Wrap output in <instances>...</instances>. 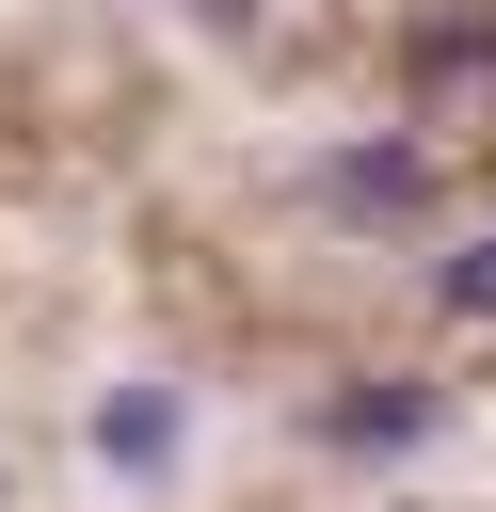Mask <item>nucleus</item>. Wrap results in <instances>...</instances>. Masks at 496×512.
<instances>
[{
  "mask_svg": "<svg viewBox=\"0 0 496 512\" xmlns=\"http://www.w3.org/2000/svg\"><path fill=\"white\" fill-rule=\"evenodd\" d=\"M320 208H336V224H400V208H432V144H336V160H320Z\"/></svg>",
  "mask_w": 496,
  "mask_h": 512,
  "instance_id": "nucleus-1",
  "label": "nucleus"
},
{
  "mask_svg": "<svg viewBox=\"0 0 496 512\" xmlns=\"http://www.w3.org/2000/svg\"><path fill=\"white\" fill-rule=\"evenodd\" d=\"M176 432H192V400H176V384H112V400H96V464H128V480H160V464H176Z\"/></svg>",
  "mask_w": 496,
  "mask_h": 512,
  "instance_id": "nucleus-2",
  "label": "nucleus"
},
{
  "mask_svg": "<svg viewBox=\"0 0 496 512\" xmlns=\"http://www.w3.org/2000/svg\"><path fill=\"white\" fill-rule=\"evenodd\" d=\"M320 432L336 448H416L432 432V384H352V400H320Z\"/></svg>",
  "mask_w": 496,
  "mask_h": 512,
  "instance_id": "nucleus-3",
  "label": "nucleus"
},
{
  "mask_svg": "<svg viewBox=\"0 0 496 512\" xmlns=\"http://www.w3.org/2000/svg\"><path fill=\"white\" fill-rule=\"evenodd\" d=\"M416 80H496V16H464V32H416Z\"/></svg>",
  "mask_w": 496,
  "mask_h": 512,
  "instance_id": "nucleus-4",
  "label": "nucleus"
},
{
  "mask_svg": "<svg viewBox=\"0 0 496 512\" xmlns=\"http://www.w3.org/2000/svg\"><path fill=\"white\" fill-rule=\"evenodd\" d=\"M432 304H448V320H496V224H480V240L432 272Z\"/></svg>",
  "mask_w": 496,
  "mask_h": 512,
  "instance_id": "nucleus-5",
  "label": "nucleus"
},
{
  "mask_svg": "<svg viewBox=\"0 0 496 512\" xmlns=\"http://www.w3.org/2000/svg\"><path fill=\"white\" fill-rule=\"evenodd\" d=\"M176 16H192V32H240V16H256V0H176Z\"/></svg>",
  "mask_w": 496,
  "mask_h": 512,
  "instance_id": "nucleus-6",
  "label": "nucleus"
}]
</instances>
